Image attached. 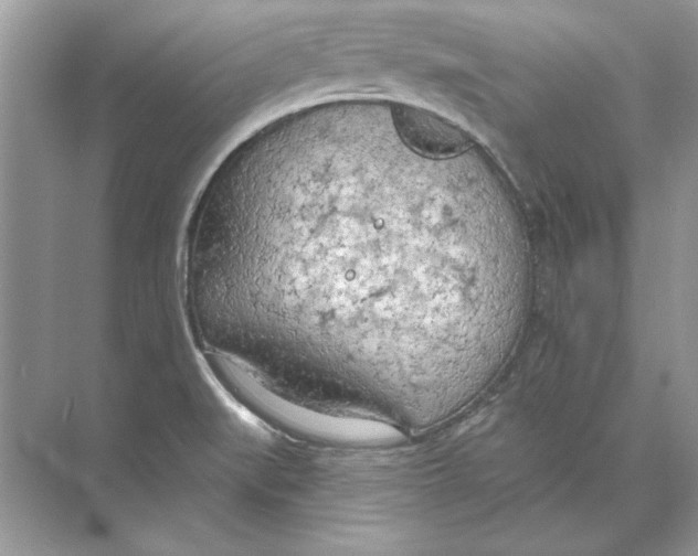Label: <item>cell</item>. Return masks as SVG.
<instances>
[{"label": "cell", "mask_w": 698, "mask_h": 556, "mask_svg": "<svg viewBox=\"0 0 698 556\" xmlns=\"http://www.w3.org/2000/svg\"><path fill=\"white\" fill-rule=\"evenodd\" d=\"M224 383L266 420L306 438L349 446H388L404 437L382 420L334 416L295 405L241 372L230 373Z\"/></svg>", "instance_id": "cell-1"}, {"label": "cell", "mask_w": 698, "mask_h": 556, "mask_svg": "<svg viewBox=\"0 0 698 556\" xmlns=\"http://www.w3.org/2000/svg\"><path fill=\"white\" fill-rule=\"evenodd\" d=\"M391 117L399 138L420 156L447 159L469 146L470 139L463 130L427 110L399 104L391 110Z\"/></svg>", "instance_id": "cell-2"}]
</instances>
